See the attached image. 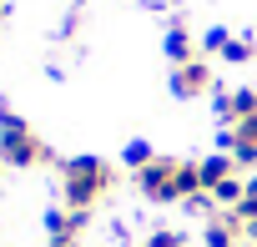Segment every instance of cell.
Here are the masks:
<instances>
[{
    "instance_id": "1",
    "label": "cell",
    "mask_w": 257,
    "mask_h": 247,
    "mask_svg": "<svg viewBox=\"0 0 257 247\" xmlns=\"http://www.w3.org/2000/svg\"><path fill=\"white\" fill-rule=\"evenodd\" d=\"M111 182H116V172L101 157H71V162H61V197H66L71 212H91L106 197Z\"/></svg>"
},
{
    "instance_id": "2",
    "label": "cell",
    "mask_w": 257,
    "mask_h": 247,
    "mask_svg": "<svg viewBox=\"0 0 257 247\" xmlns=\"http://www.w3.org/2000/svg\"><path fill=\"white\" fill-rule=\"evenodd\" d=\"M0 162H6V167H46L51 162V147L26 127L6 101H0Z\"/></svg>"
},
{
    "instance_id": "3",
    "label": "cell",
    "mask_w": 257,
    "mask_h": 247,
    "mask_svg": "<svg viewBox=\"0 0 257 247\" xmlns=\"http://www.w3.org/2000/svg\"><path fill=\"white\" fill-rule=\"evenodd\" d=\"M177 167H182V162H172V157H157L147 172H137V187H142V197H147V202H177Z\"/></svg>"
},
{
    "instance_id": "4",
    "label": "cell",
    "mask_w": 257,
    "mask_h": 247,
    "mask_svg": "<svg viewBox=\"0 0 257 247\" xmlns=\"http://www.w3.org/2000/svg\"><path fill=\"white\" fill-rule=\"evenodd\" d=\"M172 91L177 96H202V91H212V66L197 56V61H187V66H172Z\"/></svg>"
},
{
    "instance_id": "5",
    "label": "cell",
    "mask_w": 257,
    "mask_h": 247,
    "mask_svg": "<svg viewBox=\"0 0 257 247\" xmlns=\"http://www.w3.org/2000/svg\"><path fill=\"white\" fill-rule=\"evenodd\" d=\"M81 227H86V212H71V207H56V212H46V232H51V247H76Z\"/></svg>"
},
{
    "instance_id": "6",
    "label": "cell",
    "mask_w": 257,
    "mask_h": 247,
    "mask_svg": "<svg viewBox=\"0 0 257 247\" xmlns=\"http://www.w3.org/2000/svg\"><path fill=\"white\" fill-rule=\"evenodd\" d=\"M217 116H222V127H237V121L257 116V91L242 86V91H222L217 96Z\"/></svg>"
},
{
    "instance_id": "7",
    "label": "cell",
    "mask_w": 257,
    "mask_h": 247,
    "mask_svg": "<svg viewBox=\"0 0 257 247\" xmlns=\"http://www.w3.org/2000/svg\"><path fill=\"white\" fill-rule=\"evenodd\" d=\"M202 237H207V247H242L247 242V227L237 222V212H217Z\"/></svg>"
},
{
    "instance_id": "8",
    "label": "cell",
    "mask_w": 257,
    "mask_h": 247,
    "mask_svg": "<svg viewBox=\"0 0 257 247\" xmlns=\"http://www.w3.org/2000/svg\"><path fill=\"white\" fill-rule=\"evenodd\" d=\"M197 172H202V187L212 192V187H222L227 177H237V162H232V152H212V157L197 162Z\"/></svg>"
},
{
    "instance_id": "9",
    "label": "cell",
    "mask_w": 257,
    "mask_h": 247,
    "mask_svg": "<svg viewBox=\"0 0 257 247\" xmlns=\"http://www.w3.org/2000/svg\"><path fill=\"white\" fill-rule=\"evenodd\" d=\"M167 56H172V66L197 61V41H192V31H187V26H172V31H167Z\"/></svg>"
},
{
    "instance_id": "10",
    "label": "cell",
    "mask_w": 257,
    "mask_h": 247,
    "mask_svg": "<svg viewBox=\"0 0 257 247\" xmlns=\"http://www.w3.org/2000/svg\"><path fill=\"white\" fill-rule=\"evenodd\" d=\"M242 197H247V182H242V177H227L222 187H212V202H217L222 212H232V207H237Z\"/></svg>"
},
{
    "instance_id": "11",
    "label": "cell",
    "mask_w": 257,
    "mask_h": 247,
    "mask_svg": "<svg viewBox=\"0 0 257 247\" xmlns=\"http://www.w3.org/2000/svg\"><path fill=\"white\" fill-rule=\"evenodd\" d=\"M121 162H126V167H132V172H147V167L157 162V152H152L147 142H132V147H126V152H121Z\"/></svg>"
},
{
    "instance_id": "12",
    "label": "cell",
    "mask_w": 257,
    "mask_h": 247,
    "mask_svg": "<svg viewBox=\"0 0 257 247\" xmlns=\"http://www.w3.org/2000/svg\"><path fill=\"white\" fill-rule=\"evenodd\" d=\"M222 56H227V61H252V56H257V41H247V36H232Z\"/></svg>"
},
{
    "instance_id": "13",
    "label": "cell",
    "mask_w": 257,
    "mask_h": 247,
    "mask_svg": "<svg viewBox=\"0 0 257 247\" xmlns=\"http://www.w3.org/2000/svg\"><path fill=\"white\" fill-rule=\"evenodd\" d=\"M147 247H187V237L182 232H172V227H162V232H152V242Z\"/></svg>"
},
{
    "instance_id": "14",
    "label": "cell",
    "mask_w": 257,
    "mask_h": 247,
    "mask_svg": "<svg viewBox=\"0 0 257 247\" xmlns=\"http://www.w3.org/2000/svg\"><path fill=\"white\" fill-rule=\"evenodd\" d=\"M227 41H232L227 31H207V36H202V51H217V56H222V51H227Z\"/></svg>"
},
{
    "instance_id": "15",
    "label": "cell",
    "mask_w": 257,
    "mask_h": 247,
    "mask_svg": "<svg viewBox=\"0 0 257 247\" xmlns=\"http://www.w3.org/2000/svg\"><path fill=\"white\" fill-rule=\"evenodd\" d=\"M247 242H257V222H247Z\"/></svg>"
},
{
    "instance_id": "16",
    "label": "cell",
    "mask_w": 257,
    "mask_h": 247,
    "mask_svg": "<svg viewBox=\"0 0 257 247\" xmlns=\"http://www.w3.org/2000/svg\"><path fill=\"white\" fill-rule=\"evenodd\" d=\"M0 21H6V0H0Z\"/></svg>"
}]
</instances>
